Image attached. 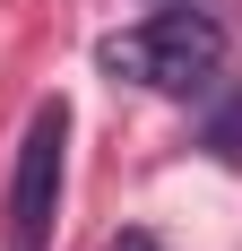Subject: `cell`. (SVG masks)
Returning <instances> with one entry per match:
<instances>
[{"label":"cell","instance_id":"obj_1","mask_svg":"<svg viewBox=\"0 0 242 251\" xmlns=\"http://www.w3.org/2000/svg\"><path fill=\"white\" fill-rule=\"evenodd\" d=\"M96 70L104 78H130L147 96H208L225 78V26L208 9H156V18L121 26L96 44Z\"/></svg>","mask_w":242,"mask_h":251},{"label":"cell","instance_id":"obj_2","mask_svg":"<svg viewBox=\"0 0 242 251\" xmlns=\"http://www.w3.org/2000/svg\"><path fill=\"white\" fill-rule=\"evenodd\" d=\"M61 182H70V104H35V122L18 139V174H9V251H52V217H61Z\"/></svg>","mask_w":242,"mask_h":251},{"label":"cell","instance_id":"obj_3","mask_svg":"<svg viewBox=\"0 0 242 251\" xmlns=\"http://www.w3.org/2000/svg\"><path fill=\"white\" fill-rule=\"evenodd\" d=\"M104 251H165V243H156V234H139V226H130V234H113V243H104Z\"/></svg>","mask_w":242,"mask_h":251}]
</instances>
